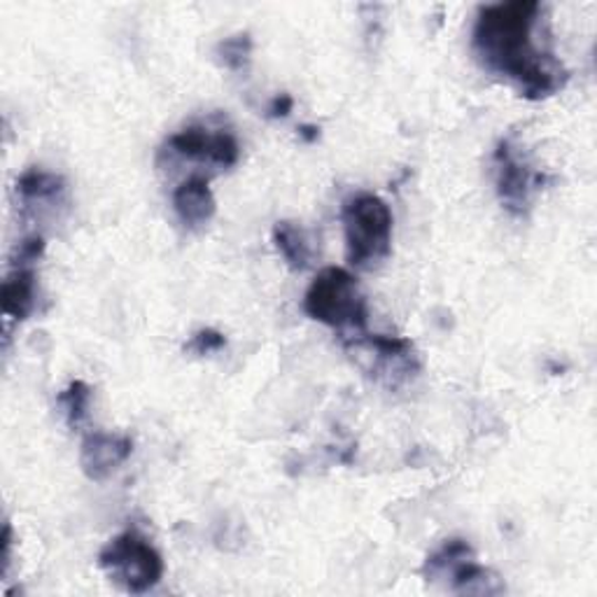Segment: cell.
<instances>
[{"instance_id":"obj_1","label":"cell","mask_w":597,"mask_h":597,"mask_svg":"<svg viewBox=\"0 0 597 597\" xmlns=\"http://www.w3.org/2000/svg\"><path fill=\"white\" fill-rule=\"evenodd\" d=\"M542 14L537 0L483 6L472 31V50L481 66L509 80L527 101L558 94L569 77L556 54L537 38Z\"/></svg>"},{"instance_id":"obj_2","label":"cell","mask_w":597,"mask_h":597,"mask_svg":"<svg viewBox=\"0 0 597 597\" xmlns=\"http://www.w3.org/2000/svg\"><path fill=\"white\" fill-rule=\"evenodd\" d=\"M346 260L355 269H374L392 252V210L371 191H359L341 206Z\"/></svg>"},{"instance_id":"obj_3","label":"cell","mask_w":597,"mask_h":597,"mask_svg":"<svg viewBox=\"0 0 597 597\" xmlns=\"http://www.w3.org/2000/svg\"><path fill=\"white\" fill-rule=\"evenodd\" d=\"M304 311L341 336H359L367 332L369 306L355 275L341 266H329L317 273L304 296Z\"/></svg>"},{"instance_id":"obj_4","label":"cell","mask_w":597,"mask_h":597,"mask_svg":"<svg viewBox=\"0 0 597 597\" xmlns=\"http://www.w3.org/2000/svg\"><path fill=\"white\" fill-rule=\"evenodd\" d=\"M98 565L122 590L143 595L164 579L161 553L140 532L126 530L113 537L98 553Z\"/></svg>"},{"instance_id":"obj_5","label":"cell","mask_w":597,"mask_h":597,"mask_svg":"<svg viewBox=\"0 0 597 597\" xmlns=\"http://www.w3.org/2000/svg\"><path fill=\"white\" fill-rule=\"evenodd\" d=\"M493 176L502 208L514 218H527L546 176L532 166L514 138H502L493 153Z\"/></svg>"},{"instance_id":"obj_6","label":"cell","mask_w":597,"mask_h":597,"mask_svg":"<svg viewBox=\"0 0 597 597\" xmlns=\"http://www.w3.org/2000/svg\"><path fill=\"white\" fill-rule=\"evenodd\" d=\"M170 155L180 159H199V161H210L216 166L229 168L237 166L241 157V145L231 132L218 129L210 132L201 124H189L178 134L170 136L159 153V157Z\"/></svg>"},{"instance_id":"obj_7","label":"cell","mask_w":597,"mask_h":597,"mask_svg":"<svg viewBox=\"0 0 597 597\" xmlns=\"http://www.w3.org/2000/svg\"><path fill=\"white\" fill-rule=\"evenodd\" d=\"M355 350L371 355L374 374L378 378H386L388 386H399L401 380H409L418 374L420 362L416 355V348L409 338L401 336H380V334H359L353 336Z\"/></svg>"},{"instance_id":"obj_8","label":"cell","mask_w":597,"mask_h":597,"mask_svg":"<svg viewBox=\"0 0 597 597\" xmlns=\"http://www.w3.org/2000/svg\"><path fill=\"white\" fill-rule=\"evenodd\" d=\"M134 441L126 434L90 432L80 446V467L92 481H105L132 458Z\"/></svg>"},{"instance_id":"obj_9","label":"cell","mask_w":597,"mask_h":597,"mask_svg":"<svg viewBox=\"0 0 597 597\" xmlns=\"http://www.w3.org/2000/svg\"><path fill=\"white\" fill-rule=\"evenodd\" d=\"M174 210L182 227L197 231L206 227L218 212V201L212 195L210 182L203 176H191L182 180L174 191Z\"/></svg>"},{"instance_id":"obj_10","label":"cell","mask_w":597,"mask_h":597,"mask_svg":"<svg viewBox=\"0 0 597 597\" xmlns=\"http://www.w3.org/2000/svg\"><path fill=\"white\" fill-rule=\"evenodd\" d=\"M38 298V275L33 266H21L12 264L10 273L3 281V292H0V302H3V313L17 323H24V320L33 313Z\"/></svg>"},{"instance_id":"obj_11","label":"cell","mask_w":597,"mask_h":597,"mask_svg":"<svg viewBox=\"0 0 597 597\" xmlns=\"http://www.w3.org/2000/svg\"><path fill=\"white\" fill-rule=\"evenodd\" d=\"M17 195L27 208L38 203L61 206L66 201V182H63L61 176L50 174V170L29 168L27 174H21L17 180Z\"/></svg>"},{"instance_id":"obj_12","label":"cell","mask_w":597,"mask_h":597,"mask_svg":"<svg viewBox=\"0 0 597 597\" xmlns=\"http://www.w3.org/2000/svg\"><path fill=\"white\" fill-rule=\"evenodd\" d=\"M273 243L279 248L281 258L292 271H306L313 260V250L308 233L304 231L302 224H296L292 220H281L273 227Z\"/></svg>"},{"instance_id":"obj_13","label":"cell","mask_w":597,"mask_h":597,"mask_svg":"<svg viewBox=\"0 0 597 597\" xmlns=\"http://www.w3.org/2000/svg\"><path fill=\"white\" fill-rule=\"evenodd\" d=\"M446 579H451V590L458 595H493L504 590L495 574L481 567L474 556L458 563Z\"/></svg>"},{"instance_id":"obj_14","label":"cell","mask_w":597,"mask_h":597,"mask_svg":"<svg viewBox=\"0 0 597 597\" xmlns=\"http://www.w3.org/2000/svg\"><path fill=\"white\" fill-rule=\"evenodd\" d=\"M474 556V548L469 546L464 540H446L434 553H430L428 561L422 565V577L428 582H439L446 579L451 569Z\"/></svg>"},{"instance_id":"obj_15","label":"cell","mask_w":597,"mask_h":597,"mask_svg":"<svg viewBox=\"0 0 597 597\" xmlns=\"http://www.w3.org/2000/svg\"><path fill=\"white\" fill-rule=\"evenodd\" d=\"M92 388L84 380H71L69 388L59 395V407L71 430H77L90 416Z\"/></svg>"},{"instance_id":"obj_16","label":"cell","mask_w":597,"mask_h":597,"mask_svg":"<svg viewBox=\"0 0 597 597\" xmlns=\"http://www.w3.org/2000/svg\"><path fill=\"white\" fill-rule=\"evenodd\" d=\"M216 56L222 66L231 73H245L252 61V35L248 31L229 35L218 42Z\"/></svg>"},{"instance_id":"obj_17","label":"cell","mask_w":597,"mask_h":597,"mask_svg":"<svg viewBox=\"0 0 597 597\" xmlns=\"http://www.w3.org/2000/svg\"><path fill=\"white\" fill-rule=\"evenodd\" d=\"M227 348V338L218 329H199L195 336H191L185 344V353L191 355H212Z\"/></svg>"},{"instance_id":"obj_18","label":"cell","mask_w":597,"mask_h":597,"mask_svg":"<svg viewBox=\"0 0 597 597\" xmlns=\"http://www.w3.org/2000/svg\"><path fill=\"white\" fill-rule=\"evenodd\" d=\"M42 254H45V239H42L40 233H33V237H27L17 245L12 264L35 266V262L42 258Z\"/></svg>"},{"instance_id":"obj_19","label":"cell","mask_w":597,"mask_h":597,"mask_svg":"<svg viewBox=\"0 0 597 597\" xmlns=\"http://www.w3.org/2000/svg\"><path fill=\"white\" fill-rule=\"evenodd\" d=\"M292 108H294V98L290 94H279V96L271 98L266 113L271 119H285V117H290Z\"/></svg>"},{"instance_id":"obj_20","label":"cell","mask_w":597,"mask_h":597,"mask_svg":"<svg viewBox=\"0 0 597 597\" xmlns=\"http://www.w3.org/2000/svg\"><path fill=\"white\" fill-rule=\"evenodd\" d=\"M10 563H12V525L6 523L3 525V577L10 569Z\"/></svg>"},{"instance_id":"obj_21","label":"cell","mask_w":597,"mask_h":597,"mask_svg":"<svg viewBox=\"0 0 597 597\" xmlns=\"http://www.w3.org/2000/svg\"><path fill=\"white\" fill-rule=\"evenodd\" d=\"M298 136H302L306 143H315L320 138V129L313 124H304V126H298Z\"/></svg>"}]
</instances>
